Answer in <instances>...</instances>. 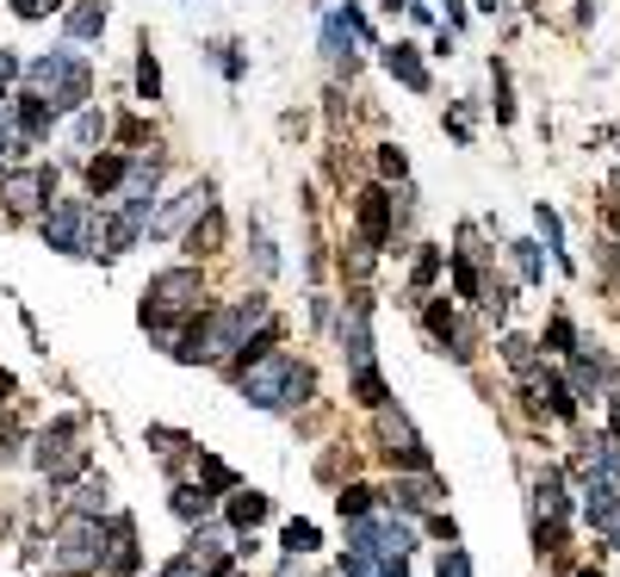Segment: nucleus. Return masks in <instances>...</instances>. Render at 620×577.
Masks as SVG:
<instances>
[{"label":"nucleus","instance_id":"nucleus-14","mask_svg":"<svg viewBox=\"0 0 620 577\" xmlns=\"http://www.w3.org/2000/svg\"><path fill=\"white\" fill-rule=\"evenodd\" d=\"M137 571V528L131 515H112V553H106V577H131Z\"/></svg>","mask_w":620,"mask_h":577},{"label":"nucleus","instance_id":"nucleus-8","mask_svg":"<svg viewBox=\"0 0 620 577\" xmlns=\"http://www.w3.org/2000/svg\"><path fill=\"white\" fill-rule=\"evenodd\" d=\"M379 441H385L379 453H385L397 472H428V447L416 441V429H410L403 416H391V404L379 410Z\"/></svg>","mask_w":620,"mask_h":577},{"label":"nucleus","instance_id":"nucleus-20","mask_svg":"<svg viewBox=\"0 0 620 577\" xmlns=\"http://www.w3.org/2000/svg\"><path fill=\"white\" fill-rule=\"evenodd\" d=\"M348 38H360L354 32V25H348V19H329V25H323V56H329V63H335V69H348V75H354V50H348Z\"/></svg>","mask_w":620,"mask_h":577},{"label":"nucleus","instance_id":"nucleus-38","mask_svg":"<svg viewBox=\"0 0 620 577\" xmlns=\"http://www.w3.org/2000/svg\"><path fill=\"white\" fill-rule=\"evenodd\" d=\"M546 342L558 348V354H571V342H577V329H571V317H552L546 323Z\"/></svg>","mask_w":620,"mask_h":577},{"label":"nucleus","instance_id":"nucleus-7","mask_svg":"<svg viewBox=\"0 0 620 577\" xmlns=\"http://www.w3.org/2000/svg\"><path fill=\"white\" fill-rule=\"evenodd\" d=\"M292 373H298V360H286V354L255 360V367L242 373V398L255 410H286V398H292Z\"/></svg>","mask_w":620,"mask_h":577},{"label":"nucleus","instance_id":"nucleus-34","mask_svg":"<svg viewBox=\"0 0 620 577\" xmlns=\"http://www.w3.org/2000/svg\"><path fill=\"white\" fill-rule=\"evenodd\" d=\"M137 94H143V100H162V69H155L149 50L137 56Z\"/></svg>","mask_w":620,"mask_h":577},{"label":"nucleus","instance_id":"nucleus-2","mask_svg":"<svg viewBox=\"0 0 620 577\" xmlns=\"http://www.w3.org/2000/svg\"><path fill=\"white\" fill-rule=\"evenodd\" d=\"M25 81H31V94L50 100L56 112L87 106V63L75 56V44H62V50H50V56H38V63H25Z\"/></svg>","mask_w":620,"mask_h":577},{"label":"nucleus","instance_id":"nucleus-25","mask_svg":"<svg viewBox=\"0 0 620 577\" xmlns=\"http://www.w3.org/2000/svg\"><path fill=\"white\" fill-rule=\"evenodd\" d=\"M372 484H341V497H335V509H341V522H360V515H372Z\"/></svg>","mask_w":620,"mask_h":577},{"label":"nucleus","instance_id":"nucleus-6","mask_svg":"<svg viewBox=\"0 0 620 577\" xmlns=\"http://www.w3.org/2000/svg\"><path fill=\"white\" fill-rule=\"evenodd\" d=\"M348 553L403 559V553H410V528H403L397 515H360V522H348Z\"/></svg>","mask_w":620,"mask_h":577},{"label":"nucleus","instance_id":"nucleus-24","mask_svg":"<svg viewBox=\"0 0 620 577\" xmlns=\"http://www.w3.org/2000/svg\"><path fill=\"white\" fill-rule=\"evenodd\" d=\"M534 503H540V515H565V503H571V497H565V472H558V466H546L540 478H534Z\"/></svg>","mask_w":620,"mask_h":577},{"label":"nucleus","instance_id":"nucleus-21","mask_svg":"<svg viewBox=\"0 0 620 577\" xmlns=\"http://www.w3.org/2000/svg\"><path fill=\"white\" fill-rule=\"evenodd\" d=\"M100 32H106V0H81V7H69V44L100 38Z\"/></svg>","mask_w":620,"mask_h":577},{"label":"nucleus","instance_id":"nucleus-22","mask_svg":"<svg viewBox=\"0 0 620 577\" xmlns=\"http://www.w3.org/2000/svg\"><path fill=\"white\" fill-rule=\"evenodd\" d=\"M261 522H267V497H261V491H236V497H230V528L255 534Z\"/></svg>","mask_w":620,"mask_h":577},{"label":"nucleus","instance_id":"nucleus-30","mask_svg":"<svg viewBox=\"0 0 620 577\" xmlns=\"http://www.w3.org/2000/svg\"><path fill=\"white\" fill-rule=\"evenodd\" d=\"M100 137H106V119H100L93 106H81V112H75V150H93Z\"/></svg>","mask_w":620,"mask_h":577},{"label":"nucleus","instance_id":"nucleus-12","mask_svg":"<svg viewBox=\"0 0 620 577\" xmlns=\"http://www.w3.org/2000/svg\"><path fill=\"white\" fill-rule=\"evenodd\" d=\"M527 385H534V398H546V410H552L558 422H571L577 416V385H565V379L552 373V367H534V373H527Z\"/></svg>","mask_w":620,"mask_h":577},{"label":"nucleus","instance_id":"nucleus-44","mask_svg":"<svg viewBox=\"0 0 620 577\" xmlns=\"http://www.w3.org/2000/svg\"><path fill=\"white\" fill-rule=\"evenodd\" d=\"M434 274H441V249H422L416 255V286H428Z\"/></svg>","mask_w":620,"mask_h":577},{"label":"nucleus","instance_id":"nucleus-32","mask_svg":"<svg viewBox=\"0 0 620 577\" xmlns=\"http://www.w3.org/2000/svg\"><path fill=\"white\" fill-rule=\"evenodd\" d=\"M503 360H509L515 373H534V342L527 336H503Z\"/></svg>","mask_w":620,"mask_h":577},{"label":"nucleus","instance_id":"nucleus-41","mask_svg":"<svg viewBox=\"0 0 620 577\" xmlns=\"http://www.w3.org/2000/svg\"><path fill=\"white\" fill-rule=\"evenodd\" d=\"M379 174H385V181H403V174H410V162H403V150H379Z\"/></svg>","mask_w":620,"mask_h":577},{"label":"nucleus","instance_id":"nucleus-4","mask_svg":"<svg viewBox=\"0 0 620 577\" xmlns=\"http://www.w3.org/2000/svg\"><path fill=\"white\" fill-rule=\"evenodd\" d=\"M44 243L56 255H100V230H93L87 199H56L44 212Z\"/></svg>","mask_w":620,"mask_h":577},{"label":"nucleus","instance_id":"nucleus-3","mask_svg":"<svg viewBox=\"0 0 620 577\" xmlns=\"http://www.w3.org/2000/svg\"><path fill=\"white\" fill-rule=\"evenodd\" d=\"M106 553H112V528L100 515H69L56 534V565L62 577H93L106 571Z\"/></svg>","mask_w":620,"mask_h":577},{"label":"nucleus","instance_id":"nucleus-16","mask_svg":"<svg viewBox=\"0 0 620 577\" xmlns=\"http://www.w3.org/2000/svg\"><path fill=\"white\" fill-rule=\"evenodd\" d=\"M193 559L205 565V577H230V534L199 528V534H193Z\"/></svg>","mask_w":620,"mask_h":577},{"label":"nucleus","instance_id":"nucleus-26","mask_svg":"<svg viewBox=\"0 0 620 577\" xmlns=\"http://www.w3.org/2000/svg\"><path fill=\"white\" fill-rule=\"evenodd\" d=\"M217 243H224V218H217V212H205V224H193V230H186V249H193V255H211Z\"/></svg>","mask_w":620,"mask_h":577},{"label":"nucleus","instance_id":"nucleus-50","mask_svg":"<svg viewBox=\"0 0 620 577\" xmlns=\"http://www.w3.org/2000/svg\"><path fill=\"white\" fill-rule=\"evenodd\" d=\"M397 7H410V0H385V13H397Z\"/></svg>","mask_w":620,"mask_h":577},{"label":"nucleus","instance_id":"nucleus-10","mask_svg":"<svg viewBox=\"0 0 620 577\" xmlns=\"http://www.w3.org/2000/svg\"><path fill=\"white\" fill-rule=\"evenodd\" d=\"M341 354H348V373H366V367H372L366 298H348V311H341Z\"/></svg>","mask_w":620,"mask_h":577},{"label":"nucleus","instance_id":"nucleus-46","mask_svg":"<svg viewBox=\"0 0 620 577\" xmlns=\"http://www.w3.org/2000/svg\"><path fill=\"white\" fill-rule=\"evenodd\" d=\"M7 460H19V429H0V466Z\"/></svg>","mask_w":620,"mask_h":577},{"label":"nucleus","instance_id":"nucleus-5","mask_svg":"<svg viewBox=\"0 0 620 577\" xmlns=\"http://www.w3.org/2000/svg\"><path fill=\"white\" fill-rule=\"evenodd\" d=\"M31 460H38V472H44L50 484H69L75 472H87V447H81V422H75V416H62L56 429H44V435H38V453H31Z\"/></svg>","mask_w":620,"mask_h":577},{"label":"nucleus","instance_id":"nucleus-11","mask_svg":"<svg viewBox=\"0 0 620 577\" xmlns=\"http://www.w3.org/2000/svg\"><path fill=\"white\" fill-rule=\"evenodd\" d=\"M391 193L385 187H366L360 193V236H366V249H385L391 243Z\"/></svg>","mask_w":620,"mask_h":577},{"label":"nucleus","instance_id":"nucleus-49","mask_svg":"<svg viewBox=\"0 0 620 577\" xmlns=\"http://www.w3.org/2000/svg\"><path fill=\"white\" fill-rule=\"evenodd\" d=\"M608 429H614V441H620V398L608 404Z\"/></svg>","mask_w":620,"mask_h":577},{"label":"nucleus","instance_id":"nucleus-1","mask_svg":"<svg viewBox=\"0 0 620 577\" xmlns=\"http://www.w3.org/2000/svg\"><path fill=\"white\" fill-rule=\"evenodd\" d=\"M199 298H205L199 267H168V274H155L149 292H143V329L168 336L174 323H193V317H199Z\"/></svg>","mask_w":620,"mask_h":577},{"label":"nucleus","instance_id":"nucleus-47","mask_svg":"<svg viewBox=\"0 0 620 577\" xmlns=\"http://www.w3.org/2000/svg\"><path fill=\"white\" fill-rule=\"evenodd\" d=\"M13 75H25V69H19V56H7V50H0V94H7V81Z\"/></svg>","mask_w":620,"mask_h":577},{"label":"nucleus","instance_id":"nucleus-48","mask_svg":"<svg viewBox=\"0 0 620 577\" xmlns=\"http://www.w3.org/2000/svg\"><path fill=\"white\" fill-rule=\"evenodd\" d=\"M596 13H602V0H577V25H589Z\"/></svg>","mask_w":620,"mask_h":577},{"label":"nucleus","instance_id":"nucleus-18","mask_svg":"<svg viewBox=\"0 0 620 577\" xmlns=\"http://www.w3.org/2000/svg\"><path fill=\"white\" fill-rule=\"evenodd\" d=\"M50 119H56V106H50V100H38V94L19 100V137H25L31 150H38V143L50 137Z\"/></svg>","mask_w":620,"mask_h":577},{"label":"nucleus","instance_id":"nucleus-37","mask_svg":"<svg viewBox=\"0 0 620 577\" xmlns=\"http://www.w3.org/2000/svg\"><path fill=\"white\" fill-rule=\"evenodd\" d=\"M434 571H441V577H472V559H465V546H447Z\"/></svg>","mask_w":620,"mask_h":577},{"label":"nucleus","instance_id":"nucleus-31","mask_svg":"<svg viewBox=\"0 0 620 577\" xmlns=\"http://www.w3.org/2000/svg\"><path fill=\"white\" fill-rule=\"evenodd\" d=\"M453 286H459V298H484V280H478V267H472V255H453Z\"/></svg>","mask_w":620,"mask_h":577},{"label":"nucleus","instance_id":"nucleus-13","mask_svg":"<svg viewBox=\"0 0 620 577\" xmlns=\"http://www.w3.org/2000/svg\"><path fill=\"white\" fill-rule=\"evenodd\" d=\"M205 212H211V193H205V187H199V181H193V187H186V193H180V199H174V205H168V212H162V218H155V224H149V230H155V236H174V230H180V224H186V218H205Z\"/></svg>","mask_w":620,"mask_h":577},{"label":"nucleus","instance_id":"nucleus-36","mask_svg":"<svg viewBox=\"0 0 620 577\" xmlns=\"http://www.w3.org/2000/svg\"><path fill=\"white\" fill-rule=\"evenodd\" d=\"M199 472H205V484H211V491H236V472L224 466V460H199Z\"/></svg>","mask_w":620,"mask_h":577},{"label":"nucleus","instance_id":"nucleus-27","mask_svg":"<svg viewBox=\"0 0 620 577\" xmlns=\"http://www.w3.org/2000/svg\"><path fill=\"white\" fill-rule=\"evenodd\" d=\"M534 224H540V236H546V249H552L558 255V261H565V224H558V212H552V205H534ZM565 267H571V261H565Z\"/></svg>","mask_w":620,"mask_h":577},{"label":"nucleus","instance_id":"nucleus-42","mask_svg":"<svg viewBox=\"0 0 620 577\" xmlns=\"http://www.w3.org/2000/svg\"><path fill=\"white\" fill-rule=\"evenodd\" d=\"M13 13L19 19H50V13H62V0H13Z\"/></svg>","mask_w":620,"mask_h":577},{"label":"nucleus","instance_id":"nucleus-17","mask_svg":"<svg viewBox=\"0 0 620 577\" xmlns=\"http://www.w3.org/2000/svg\"><path fill=\"white\" fill-rule=\"evenodd\" d=\"M385 69L410 87V94H428V69H422V56H416V44H391L385 50Z\"/></svg>","mask_w":620,"mask_h":577},{"label":"nucleus","instance_id":"nucleus-45","mask_svg":"<svg viewBox=\"0 0 620 577\" xmlns=\"http://www.w3.org/2000/svg\"><path fill=\"white\" fill-rule=\"evenodd\" d=\"M428 534H434V540H459V528H453V515H434V522H428Z\"/></svg>","mask_w":620,"mask_h":577},{"label":"nucleus","instance_id":"nucleus-19","mask_svg":"<svg viewBox=\"0 0 620 577\" xmlns=\"http://www.w3.org/2000/svg\"><path fill=\"white\" fill-rule=\"evenodd\" d=\"M211 503H217V491H211V484H174L168 509L180 515V522H205V515H211Z\"/></svg>","mask_w":620,"mask_h":577},{"label":"nucleus","instance_id":"nucleus-9","mask_svg":"<svg viewBox=\"0 0 620 577\" xmlns=\"http://www.w3.org/2000/svg\"><path fill=\"white\" fill-rule=\"evenodd\" d=\"M7 212L13 218H31V212H44L56 199V168H25V174H7Z\"/></svg>","mask_w":620,"mask_h":577},{"label":"nucleus","instance_id":"nucleus-15","mask_svg":"<svg viewBox=\"0 0 620 577\" xmlns=\"http://www.w3.org/2000/svg\"><path fill=\"white\" fill-rule=\"evenodd\" d=\"M124 174H131V162H124V156H87V193H93V199H118Z\"/></svg>","mask_w":620,"mask_h":577},{"label":"nucleus","instance_id":"nucleus-51","mask_svg":"<svg viewBox=\"0 0 620 577\" xmlns=\"http://www.w3.org/2000/svg\"><path fill=\"white\" fill-rule=\"evenodd\" d=\"M7 391H13V379H7V373H0V398H7Z\"/></svg>","mask_w":620,"mask_h":577},{"label":"nucleus","instance_id":"nucleus-52","mask_svg":"<svg viewBox=\"0 0 620 577\" xmlns=\"http://www.w3.org/2000/svg\"><path fill=\"white\" fill-rule=\"evenodd\" d=\"M583 577H602V571H583Z\"/></svg>","mask_w":620,"mask_h":577},{"label":"nucleus","instance_id":"nucleus-35","mask_svg":"<svg viewBox=\"0 0 620 577\" xmlns=\"http://www.w3.org/2000/svg\"><path fill=\"white\" fill-rule=\"evenodd\" d=\"M75 515H106V478L81 484V491H75Z\"/></svg>","mask_w":620,"mask_h":577},{"label":"nucleus","instance_id":"nucleus-39","mask_svg":"<svg viewBox=\"0 0 620 577\" xmlns=\"http://www.w3.org/2000/svg\"><path fill=\"white\" fill-rule=\"evenodd\" d=\"M490 81H496V119L509 125V119H515V100H509V75H503V69H490Z\"/></svg>","mask_w":620,"mask_h":577},{"label":"nucleus","instance_id":"nucleus-28","mask_svg":"<svg viewBox=\"0 0 620 577\" xmlns=\"http://www.w3.org/2000/svg\"><path fill=\"white\" fill-rule=\"evenodd\" d=\"M279 546H286V559H304V553H317V528H310V522H286Z\"/></svg>","mask_w":620,"mask_h":577},{"label":"nucleus","instance_id":"nucleus-33","mask_svg":"<svg viewBox=\"0 0 620 577\" xmlns=\"http://www.w3.org/2000/svg\"><path fill=\"white\" fill-rule=\"evenodd\" d=\"M571 379H577V391H583V398H596V391L608 385V373H602V367H596V360H589V354L571 367Z\"/></svg>","mask_w":620,"mask_h":577},{"label":"nucleus","instance_id":"nucleus-29","mask_svg":"<svg viewBox=\"0 0 620 577\" xmlns=\"http://www.w3.org/2000/svg\"><path fill=\"white\" fill-rule=\"evenodd\" d=\"M354 391H360V404H366V410H385L391 404V391H385V379H379V367L354 373Z\"/></svg>","mask_w":620,"mask_h":577},{"label":"nucleus","instance_id":"nucleus-43","mask_svg":"<svg viewBox=\"0 0 620 577\" xmlns=\"http://www.w3.org/2000/svg\"><path fill=\"white\" fill-rule=\"evenodd\" d=\"M162 577H205V565L193 559V553H180V559H168V565H162Z\"/></svg>","mask_w":620,"mask_h":577},{"label":"nucleus","instance_id":"nucleus-40","mask_svg":"<svg viewBox=\"0 0 620 577\" xmlns=\"http://www.w3.org/2000/svg\"><path fill=\"white\" fill-rule=\"evenodd\" d=\"M515 261H521L527 280H540V274H546V267H540V243H515Z\"/></svg>","mask_w":620,"mask_h":577},{"label":"nucleus","instance_id":"nucleus-23","mask_svg":"<svg viewBox=\"0 0 620 577\" xmlns=\"http://www.w3.org/2000/svg\"><path fill=\"white\" fill-rule=\"evenodd\" d=\"M434 497H441V484H434L428 472H422L416 484H410V478H397V484H391V503H397V509H410V515H416V509H428Z\"/></svg>","mask_w":620,"mask_h":577}]
</instances>
